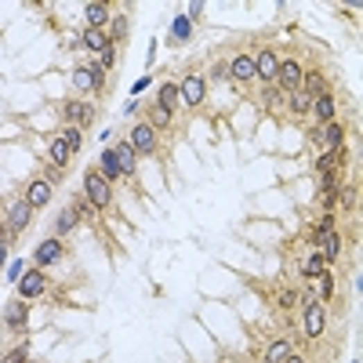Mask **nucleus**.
Segmentation results:
<instances>
[{"label":"nucleus","instance_id":"f257e3e1","mask_svg":"<svg viewBox=\"0 0 363 363\" xmlns=\"http://www.w3.org/2000/svg\"><path fill=\"white\" fill-rule=\"evenodd\" d=\"M84 196L94 211H105L109 203H113V182H105L99 171H87L84 175Z\"/></svg>","mask_w":363,"mask_h":363},{"label":"nucleus","instance_id":"f03ea898","mask_svg":"<svg viewBox=\"0 0 363 363\" xmlns=\"http://www.w3.org/2000/svg\"><path fill=\"white\" fill-rule=\"evenodd\" d=\"M302 76H305V69L298 66L294 58H291V62H280V69H276V87H280L283 94H294V91H302Z\"/></svg>","mask_w":363,"mask_h":363},{"label":"nucleus","instance_id":"7ed1b4c3","mask_svg":"<svg viewBox=\"0 0 363 363\" xmlns=\"http://www.w3.org/2000/svg\"><path fill=\"white\" fill-rule=\"evenodd\" d=\"M203 91H208V81H203L200 73H189L185 81H182V87H178V99H182V105L196 109L203 102Z\"/></svg>","mask_w":363,"mask_h":363},{"label":"nucleus","instance_id":"20e7f679","mask_svg":"<svg viewBox=\"0 0 363 363\" xmlns=\"http://www.w3.org/2000/svg\"><path fill=\"white\" fill-rule=\"evenodd\" d=\"M62 117H66L69 128H84V124L94 120V105L84 102V99H69L66 105H62Z\"/></svg>","mask_w":363,"mask_h":363},{"label":"nucleus","instance_id":"39448f33","mask_svg":"<svg viewBox=\"0 0 363 363\" xmlns=\"http://www.w3.org/2000/svg\"><path fill=\"white\" fill-rule=\"evenodd\" d=\"M29 222H33V208H29L26 200H11L8 203V233H22Z\"/></svg>","mask_w":363,"mask_h":363},{"label":"nucleus","instance_id":"423d86ee","mask_svg":"<svg viewBox=\"0 0 363 363\" xmlns=\"http://www.w3.org/2000/svg\"><path fill=\"white\" fill-rule=\"evenodd\" d=\"M47 291V280L40 269H29L26 276H19V298L22 302H33V298H40Z\"/></svg>","mask_w":363,"mask_h":363},{"label":"nucleus","instance_id":"0eeeda50","mask_svg":"<svg viewBox=\"0 0 363 363\" xmlns=\"http://www.w3.org/2000/svg\"><path fill=\"white\" fill-rule=\"evenodd\" d=\"M276 69H280L276 51H269V47H265L262 55H255V81H262V84H276Z\"/></svg>","mask_w":363,"mask_h":363},{"label":"nucleus","instance_id":"6e6552de","mask_svg":"<svg viewBox=\"0 0 363 363\" xmlns=\"http://www.w3.org/2000/svg\"><path fill=\"white\" fill-rule=\"evenodd\" d=\"M73 84L81 91H99L105 84V69L102 66H81V69H73Z\"/></svg>","mask_w":363,"mask_h":363},{"label":"nucleus","instance_id":"1a4fd4ad","mask_svg":"<svg viewBox=\"0 0 363 363\" xmlns=\"http://www.w3.org/2000/svg\"><path fill=\"white\" fill-rule=\"evenodd\" d=\"M51 189H55L51 182L37 178V182H29V185H26V196H22V200H26L33 211H37V208H47V203H51Z\"/></svg>","mask_w":363,"mask_h":363},{"label":"nucleus","instance_id":"9d476101","mask_svg":"<svg viewBox=\"0 0 363 363\" xmlns=\"http://www.w3.org/2000/svg\"><path fill=\"white\" fill-rule=\"evenodd\" d=\"M4 323L11 330H26V323H29V305L22 302V298H11V302L4 305Z\"/></svg>","mask_w":363,"mask_h":363},{"label":"nucleus","instance_id":"9b49d317","mask_svg":"<svg viewBox=\"0 0 363 363\" xmlns=\"http://www.w3.org/2000/svg\"><path fill=\"white\" fill-rule=\"evenodd\" d=\"M323 327H327V309L320 302H309L305 305V335L309 338H320Z\"/></svg>","mask_w":363,"mask_h":363},{"label":"nucleus","instance_id":"f8f14e48","mask_svg":"<svg viewBox=\"0 0 363 363\" xmlns=\"http://www.w3.org/2000/svg\"><path fill=\"white\" fill-rule=\"evenodd\" d=\"M131 146H135V153H156V131L146 120L131 128Z\"/></svg>","mask_w":363,"mask_h":363},{"label":"nucleus","instance_id":"ddd939ff","mask_svg":"<svg viewBox=\"0 0 363 363\" xmlns=\"http://www.w3.org/2000/svg\"><path fill=\"white\" fill-rule=\"evenodd\" d=\"M229 76H233V81H240V84H251V81H255V58H251V55H236L233 66H229Z\"/></svg>","mask_w":363,"mask_h":363},{"label":"nucleus","instance_id":"4468645a","mask_svg":"<svg viewBox=\"0 0 363 363\" xmlns=\"http://www.w3.org/2000/svg\"><path fill=\"white\" fill-rule=\"evenodd\" d=\"M66 251H62V240L58 236H51V240H44L40 247H37V265H55Z\"/></svg>","mask_w":363,"mask_h":363},{"label":"nucleus","instance_id":"2eb2a0df","mask_svg":"<svg viewBox=\"0 0 363 363\" xmlns=\"http://www.w3.org/2000/svg\"><path fill=\"white\" fill-rule=\"evenodd\" d=\"M117 164H120V171L124 175H135V167H138V153H135V146L131 142H117Z\"/></svg>","mask_w":363,"mask_h":363},{"label":"nucleus","instance_id":"dca6fc26","mask_svg":"<svg viewBox=\"0 0 363 363\" xmlns=\"http://www.w3.org/2000/svg\"><path fill=\"white\" fill-rule=\"evenodd\" d=\"M302 91L309 94V99H320V94H327V76L320 69H309L302 76Z\"/></svg>","mask_w":363,"mask_h":363},{"label":"nucleus","instance_id":"f3484780","mask_svg":"<svg viewBox=\"0 0 363 363\" xmlns=\"http://www.w3.org/2000/svg\"><path fill=\"white\" fill-rule=\"evenodd\" d=\"M171 120H175V113H171V109H164L160 102H153V105H149L146 124H149L153 131H167V128H171Z\"/></svg>","mask_w":363,"mask_h":363},{"label":"nucleus","instance_id":"a211bd4d","mask_svg":"<svg viewBox=\"0 0 363 363\" xmlns=\"http://www.w3.org/2000/svg\"><path fill=\"white\" fill-rule=\"evenodd\" d=\"M109 44H113V40H109L102 29H84V37H81V47H87V51H99V55L105 51Z\"/></svg>","mask_w":363,"mask_h":363},{"label":"nucleus","instance_id":"6ab92c4d","mask_svg":"<svg viewBox=\"0 0 363 363\" xmlns=\"http://www.w3.org/2000/svg\"><path fill=\"white\" fill-rule=\"evenodd\" d=\"M99 160H102V167H99V175H102L105 182H117V178L124 175V171H120V164H117V153H113V149H105V153L99 156Z\"/></svg>","mask_w":363,"mask_h":363},{"label":"nucleus","instance_id":"aec40b11","mask_svg":"<svg viewBox=\"0 0 363 363\" xmlns=\"http://www.w3.org/2000/svg\"><path fill=\"white\" fill-rule=\"evenodd\" d=\"M47 156H51V164L55 167H62V171H66V164H69V146H66V142H62V138H51V146H47Z\"/></svg>","mask_w":363,"mask_h":363},{"label":"nucleus","instance_id":"412c9836","mask_svg":"<svg viewBox=\"0 0 363 363\" xmlns=\"http://www.w3.org/2000/svg\"><path fill=\"white\" fill-rule=\"evenodd\" d=\"M105 19H109V8H105V4H87V8H84V22H87V29H102Z\"/></svg>","mask_w":363,"mask_h":363},{"label":"nucleus","instance_id":"4be33fe9","mask_svg":"<svg viewBox=\"0 0 363 363\" xmlns=\"http://www.w3.org/2000/svg\"><path fill=\"white\" fill-rule=\"evenodd\" d=\"M312 113L320 117V124H330V120H335V99H330V94L312 99Z\"/></svg>","mask_w":363,"mask_h":363},{"label":"nucleus","instance_id":"5701e85b","mask_svg":"<svg viewBox=\"0 0 363 363\" xmlns=\"http://www.w3.org/2000/svg\"><path fill=\"white\" fill-rule=\"evenodd\" d=\"M287 109H291V117H305L312 109V99L305 91H294V94H287Z\"/></svg>","mask_w":363,"mask_h":363},{"label":"nucleus","instance_id":"b1692460","mask_svg":"<svg viewBox=\"0 0 363 363\" xmlns=\"http://www.w3.org/2000/svg\"><path fill=\"white\" fill-rule=\"evenodd\" d=\"M291 353H294V349H291V341H287V338H280V341H273L269 349H265V363H283Z\"/></svg>","mask_w":363,"mask_h":363},{"label":"nucleus","instance_id":"393cba45","mask_svg":"<svg viewBox=\"0 0 363 363\" xmlns=\"http://www.w3.org/2000/svg\"><path fill=\"white\" fill-rule=\"evenodd\" d=\"M69 211L76 214V222H94V208L87 203V196H84V193L73 200V208H69Z\"/></svg>","mask_w":363,"mask_h":363},{"label":"nucleus","instance_id":"a878e982","mask_svg":"<svg viewBox=\"0 0 363 363\" xmlns=\"http://www.w3.org/2000/svg\"><path fill=\"white\" fill-rule=\"evenodd\" d=\"M338 255H341V240H338L335 233H323V255H320V258H323V262H335Z\"/></svg>","mask_w":363,"mask_h":363},{"label":"nucleus","instance_id":"bb28decb","mask_svg":"<svg viewBox=\"0 0 363 363\" xmlns=\"http://www.w3.org/2000/svg\"><path fill=\"white\" fill-rule=\"evenodd\" d=\"M178 102H182V99H178V87H175V84H164V87H160V105L175 113V105H178Z\"/></svg>","mask_w":363,"mask_h":363},{"label":"nucleus","instance_id":"cd10ccee","mask_svg":"<svg viewBox=\"0 0 363 363\" xmlns=\"http://www.w3.org/2000/svg\"><path fill=\"white\" fill-rule=\"evenodd\" d=\"M69 229H76V214H73V211H62V214H58V222H55V236L62 240V236H66Z\"/></svg>","mask_w":363,"mask_h":363},{"label":"nucleus","instance_id":"c85d7f7f","mask_svg":"<svg viewBox=\"0 0 363 363\" xmlns=\"http://www.w3.org/2000/svg\"><path fill=\"white\" fill-rule=\"evenodd\" d=\"M62 142H66V146H69V153H76V149H81V128H69V124H66V128H62V135H58Z\"/></svg>","mask_w":363,"mask_h":363},{"label":"nucleus","instance_id":"c756f323","mask_svg":"<svg viewBox=\"0 0 363 363\" xmlns=\"http://www.w3.org/2000/svg\"><path fill=\"white\" fill-rule=\"evenodd\" d=\"M323 265H327V262H323V258H320V255H312V258H309V262H305V269H302V273H305V276H309V280H320V276H323V273H327V269H323Z\"/></svg>","mask_w":363,"mask_h":363},{"label":"nucleus","instance_id":"7c9ffc66","mask_svg":"<svg viewBox=\"0 0 363 363\" xmlns=\"http://www.w3.org/2000/svg\"><path fill=\"white\" fill-rule=\"evenodd\" d=\"M276 305H280V309H294V305H298V294H294V291H280V294H276Z\"/></svg>","mask_w":363,"mask_h":363},{"label":"nucleus","instance_id":"2f4dec72","mask_svg":"<svg viewBox=\"0 0 363 363\" xmlns=\"http://www.w3.org/2000/svg\"><path fill=\"white\" fill-rule=\"evenodd\" d=\"M124 33H128V19H124V15H117V19H113V44L124 40Z\"/></svg>","mask_w":363,"mask_h":363},{"label":"nucleus","instance_id":"473e14b6","mask_svg":"<svg viewBox=\"0 0 363 363\" xmlns=\"http://www.w3.org/2000/svg\"><path fill=\"white\" fill-rule=\"evenodd\" d=\"M280 94H283L280 87H269V91H265V94H262V102H265V109H276V105H280Z\"/></svg>","mask_w":363,"mask_h":363},{"label":"nucleus","instance_id":"72a5a7b5","mask_svg":"<svg viewBox=\"0 0 363 363\" xmlns=\"http://www.w3.org/2000/svg\"><path fill=\"white\" fill-rule=\"evenodd\" d=\"M113 62H117V44H109L105 51H102V62H99V66H102V69H113Z\"/></svg>","mask_w":363,"mask_h":363},{"label":"nucleus","instance_id":"f704fd0d","mask_svg":"<svg viewBox=\"0 0 363 363\" xmlns=\"http://www.w3.org/2000/svg\"><path fill=\"white\" fill-rule=\"evenodd\" d=\"M175 37H178V40H185V37H189V22H185V19H178L175 26H171V40H175Z\"/></svg>","mask_w":363,"mask_h":363},{"label":"nucleus","instance_id":"c9c22d12","mask_svg":"<svg viewBox=\"0 0 363 363\" xmlns=\"http://www.w3.org/2000/svg\"><path fill=\"white\" fill-rule=\"evenodd\" d=\"M29 360V349H15V353H8L4 360H0V363H26Z\"/></svg>","mask_w":363,"mask_h":363},{"label":"nucleus","instance_id":"e433bc0d","mask_svg":"<svg viewBox=\"0 0 363 363\" xmlns=\"http://www.w3.org/2000/svg\"><path fill=\"white\" fill-rule=\"evenodd\" d=\"M8 236H11V233H8V226H4V229H0V265L8 262Z\"/></svg>","mask_w":363,"mask_h":363},{"label":"nucleus","instance_id":"4c0bfd02","mask_svg":"<svg viewBox=\"0 0 363 363\" xmlns=\"http://www.w3.org/2000/svg\"><path fill=\"white\" fill-rule=\"evenodd\" d=\"M341 203H345V208H353V203H356V189L353 185H341Z\"/></svg>","mask_w":363,"mask_h":363},{"label":"nucleus","instance_id":"58836bf2","mask_svg":"<svg viewBox=\"0 0 363 363\" xmlns=\"http://www.w3.org/2000/svg\"><path fill=\"white\" fill-rule=\"evenodd\" d=\"M211 76H214V81H226V76H229V66H226V62H214V66H211Z\"/></svg>","mask_w":363,"mask_h":363},{"label":"nucleus","instance_id":"ea45409f","mask_svg":"<svg viewBox=\"0 0 363 363\" xmlns=\"http://www.w3.org/2000/svg\"><path fill=\"white\" fill-rule=\"evenodd\" d=\"M62 175H66V171L51 164V167H47V178H44V182H51V185H55V182H62Z\"/></svg>","mask_w":363,"mask_h":363},{"label":"nucleus","instance_id":"a19ab883","mask_svg":"<svg viewBox=\"0 0 363 363\" xmlns=\"http://www.w3.org/2000/svg\"><path fill=\"white\" fill-rule=\"evenodd\" d=\"M320 294H323V298H330V276H327V273L320 276Z\"/></svg>","mask_w":363,"mask_h":363},{"label":"nucleus","instance_id":"79ce46f5","mask_svg":"<svg viewBox=\"0 0 363 363\" xmlns=\"http://www.w3.org/2000/svg\"><path fill=\"white\" fill-rule=\"evenodd\" d=\"M203 15V4H189V19H200Z\"/></svg>","mask_w":363,"mask_h":363},{"label":"nucleus","instance_id":"37998d69","mask_svg":"<svg viewBox=\"0 0 363 363\" xmlns=\"http://www.w3.org/2000/svg\"><path fill=\"white\" fill-rule=\"evenodd\" d=\"M283 363H305V360H302V356H298V353H291V356H287V360H283Z\"/></svg>","mask_w":363,"mask_h":363},{"label":"nucleus","instance_id":"c03bdc74","mask_svg":"<svg viewBox=\"0 0 363 363\" xmlns=\"http://www.w3.org/2000/svg\"><path fill=\"white\" fill-rule=\"evenodd\" d=\"M26 363H33V360H26Z\"/></svg>","mask_w":363,"mask_h":363}]
</instances>
